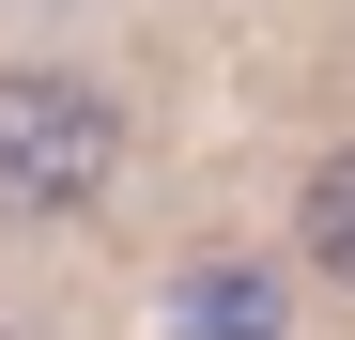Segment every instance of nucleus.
<instances>
[{
  "instance_id": "obj_1",
  "label": "nucleus",
  "mask_w": 355,
  "mask_h": 340,
  "mask_svg": "<svg viewBox=\"0 0 355 340\" xmlns=\"http://www.w3.org/2000/svg\"><path fill=\"white\" fill-rule=\"evenodd\" d=\"M124 170V108L93 78H0V216H62Z\"/></svg>"
},
{
  "instance_id": "obj_3",
  "label": "nucleus",
  "mask_w": 355,
  "mask_h": 340,
  "mask_svg": "<svg viewBox=\"0 0 355 340\" xmlns=\"http://www.w3.org/2000/svg\"><path fill=\"white\" fill-rule=\"evenodd\" d=\"M293 232H309V263H324V278H355V139H340V155L309 170V201H293Z\"/></svg>"
},
{
  "instance_id": "obj_2",
  "label": "nucleus",
  "mask_w": 355,
  "mask_h": 340,
  "mask_svg": "<svg viewBox=\"0 0 355 340\" xmlns=\"http://www.w3.org/2000/svg\"><path fill=\"white\" fill-rule=\"evenodd\" d=\"M186 340H278V278L201 263V278H186Z\"/></svg>"
}]
</instances>
